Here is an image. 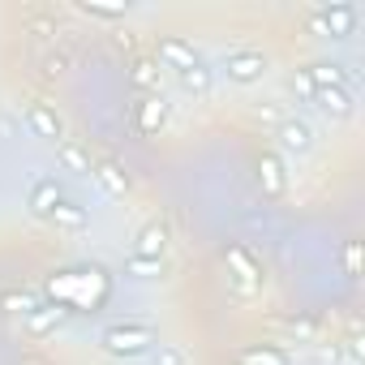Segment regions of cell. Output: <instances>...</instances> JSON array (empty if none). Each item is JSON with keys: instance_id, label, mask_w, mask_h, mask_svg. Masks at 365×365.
<instances>
[{"instance_id": "ac0fdd59", "label": "cell", "mask_w": 365, "mask_h": 365, "mask_svg": "<svg viewBox=\"0 0 365 365\" xmlns=\"http://www.w3.org/2000/svg\"><path fill=\"white\" fill-rule=\"evenodd\" d=\"M159 267H163V262H150V258H133V254H129V262H125V271H129V275H138V279H155V275H159Z\"/></svg>"}, {"instance_id": "2e32d148", "label": "cell", "mask_w": 365, "mask_h": 365, "mask_svg": "<svg viewBox=\"0 0 365 365\" xmlns=\"http://www.w3.org/2000/svg\"><path fill=\"white\" fill-rule=\"evenodd\" d=\"M48 220H56L61 228H73V232H78V228H86V211H82L78 202H65V198L56 202V211H52Z\"/></svg>"}, {"instance_id": "277c9868", "label": "cell", "mask_w": 365, "mask_h": 365, "mask_svg": "<svg viewBox=\"0 0 365 365\" xmlns=\"http://www.w3.org/2000/svg\"><path fill=\"white\" fill-rule=\"evenodd\" d=\"M275 138H279V150L284 155H309L314 150V125L301 120V116H288Z\"/></svg>"}, {"instance_id": "7402d4cb", "label": "cell", "mask_w": 365, "mask_h": 365, "mask_svg": "<svg viewBox=\"0 0 365 365\" xmlns=\"http://www.w3.org/2000/svg\"><path fill=\"white\" fill-rule=\"evenodd\" d=\"M344 262H348V275H356V267H361V250H356V245H348Z\"/></svg>"}, {"instance_id": "6da1fadb", "label": "cell", "mask_w": 365, "mask_h": 365, "mask_svg": "<svg viewBox=\"0 0 365 365\" xmlns=\"http://www.w3.org/2000/svg\"><path fill=\"white\" fill-rule=\"evenodd\" d=\"M99 344L112 356H146L155 348V331L142 327V322H112V327H103Z\"/></svg>"}, {"instance_id": "8fae6325", "label": "cell", "mask_w": 365, "mask_h": 365, "mask_svg": "<svg viewBox=\"0 0 365 365\" xmlns=\"http://www.w3.org/2000/svg\"><path fill=\"white\" fill-rule=\"evenodd\" d=\"M163 120H168V99H163V95H150V99L138 108V129H142V133H155Z\"/></svg>"}, {"instance_id": "52a82bcc", "label": "cell", "mask_w": 365, "mask_h": 365, "mask_svg": "<svg viewBox=\"0 0 365 365\" xmlns=\"http://www.w3.org/2000/svg\"><path fill=\"white\" fill-rule=\"evenodd\" d=\"M26 125H31V133L43 138V142H65V125H61V116H56L52 108H43V103H35V108L26 112Z\"/></svg>"}, {"instance_id": "44dd1931", "label": "cell", "mask_w": 365, "mask_h": 365, "mask_svg": "<svg viewBox=\"0 0 365 365\" xmlns=\"http://www.w3.org/2000/svg\"><path fill=\"white\" fill-rule=\"evenodd\" d=\"M133 82H138V86H159L155 65H138V69H133Z\"/></svg>"}, {"instance_id": "9c48e42d", "label": "cell", "mask_w": 365, "mask_h": 365, "mask_svg": "<svg viewBox=\"0 0 365 365\" xmlns=\"http://www.w3.org/2000/svg\"><path fill=\"white\" fill-rule=\"evenodd\" d=\"M258 180H262L267 194H284V190H288V176H284L279 155H262V159H258Z\"/></svg>"}, {"instance_id": "3957f363", "label": "cell", "mask_w": 365, "mask_h": 365, "mask_svg": "<svg viewBox=\"0 0 365 365\" xmlns=\"http://www.w3.org/2000/svg\"><path fill=\"white\" fill-rule=\"evenodd\" d=\"M314 26H318L322 35H331V39H348V35L356 31V9H352V5H322V9L314 14Z\"/></svg>"}, {"instance_id": "7a4b0ae2", "label": "cell", "mask_w": 365, "mask_h": 365, "mask_svg": "<svg viewBox=\"0 0 365 365\" xmlns=\"http://www.w3.org/2000/svg\"><path fill=\"white\" fill-rule=\"evenodd\" d=\"M267 69H271V61H267V52H258V48H237V52L224 56V73H228V82H237V86L262 82Z\"/></svg>"}, {"instance_id": "ba28073f", "label": "cell", "mask_w": 365, "mask_h": 365, "mask_svg": "<svg viewBox=\"0 0 365 365\" xmlns=\"http://www.w3.org/2000/svg\"><path fill=\"white\" fill-rule=\"evenodd\" d=\"M163 250H168V228L163 224H146L133 241V258H150V262H163Z\"/></svg>"}, {"instance_id": "9a60e30c", "label": "cell", "mask_w": 365, "mask_h": 365, "mask_svg": "<svg viewBox=\"0 0 365 365\" xmlns=\"http://www.w3.org/2000/svg\"><path fill=\"white\" fill-rule=\"evenodd\" d=\"M305 73H309L314 86H344V91H348V73H344V65H314V69H305Z\"/></svg>"}, {"instance_id": "d6986e66", "label": "cell", "mask_w": 365, "mask_h": 365, "mask_svg": "<svg viewBox=\"0 0 365 365\" xmlns=\"http://www.w3.org/2000/svg\"><path fill=\"white\" fill-rule=\"evenodd\" d=\"M95 176L103 180V185H108L112 194H125V172H120V168H112V163H103V168H95Z\"/></svg>"}, {"instance_id": "30bf717a", "label": "cell", "mask_w": 365, "mask_h": 365, "mask_svg": "<svg viewBox=\"0 0 365 365\" xmlns=\"http://www.w3.org/2000/svg\"><path fill=\"white\" fill-rule=\"evenodd\" d=\"M56 202H61V185H56V180H35V185H31V211L35 215H52L56 211Z\"/></svg>"}, {"instance_id": "5b68a950", "label": "cell", "mask_w": 365, "mask_h": 365, "mask_svg": "<svg viewBox=\"0 0 365 365\" xmlns=\"http://www.w3.org/2000/svg\"><path fill=\"white\" fill-rule=\"evenodd\" d=\"M159 61L168 65V69H176V73H190V69H198L202 65V56L185 43V39H159Z\"/></svg>"}, {"instance_id": "7c38bea8", "label": "cell", "mask_w": 365, "mask_h": 365, "mask_svg": "<svg viewBox=\"0 0 365 365\" xmlns=\"http://www.w3.org/2000/svg\"><path fill=\"white\" fill-rule=\"evenodd\" d=\"M228 267L237 271V284H241L245 292H250V288H254V284L262 279V271H258V262H254V258H250L245 250H228Z\"/></svg>"}, {"instance_id": "8992f818", "label": "cell", "mask_w": 365, "mask_h": 365, "mask_svg": "<svg viewBox=\"0 0 365 365\" xmlns=\"http://www.w3.org/2000/svg\"><path fill=\"white\" fill-rule=\"evenodd\" d=\"M309 99H314L327 116H335V120L352 116V91H344V86H314Z\"/></svg>"}, {"instance_id": "ffe728a7", "label": "cell", "mask_w": 365, "mask_h": 365, "mask_svg": "<svg viewBox=\"0 0 365 365\" xmlns=\"http://www.w3.org/2000/svg\"><path fill=\"white\" fill-rule=\"evenodd\" d=\"M150 365H185V352L172 348V344H159V348L150 352Z\"/></svg>"}, {"instance_id": "5bb4252c", "label": "cell", "mask_w": 365, "mask_h": 365, "mask_svg": "<svg viewBox=\"0 0 365 365\" xmlns=\"http://www.w3.org/2000/svg\"><path fill=\"white\" fill-rule=\"evenodd\" d=\"M56 159H61L69 172H78V176H95V163H91L86 150H78L73 142H56Z\"/></svg>"}, {"instance_id": "4fadbf2b", "label": "cell", "mask_w": 365, "mask_h": 365, "mask_svg": "<svg viewBox=\"0 0 365 365\" xmlns=\"http://www.w3.org/2000/svg\"><path fill=\"white\" fill-rule=\"evenodd\" d=\"M241 365H292V356L275 344H254L241 352Z\"/></svg>"}, {"instance_id": "e0dca14e", "label": "cell", "mask_w": 365, "mask_h": 365, "mask_svg": "<svg viewBox=\"0 0 365 365\" xmlns=\"http://www.w3.org/2000/svg\"><path fill=\"white\" fill-rule=\"evenodd\" d=\"M176 78H180V86L194 91V95H207V91H211V69H207V65H198V69H190V73H176Z\"/></svg>"}]
</instances>
